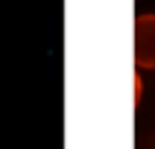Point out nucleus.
Segmentation results:
<instances>
[{
  "instance_id": "1",
  "label": "nucleus",
  "mask_w": 155,
  "mask_h": 149,
  "mask_svg": "<svg viewBox=\"0 0 155 149\" xmlns=\"http://www.w3.org/2000/svg\"><path fill=\"white\" fill-rule=\"evenodd\" d=\"M135 64L138 70H155V12L135 18Z\"/></svg>"
},
{
  "instance_id": "2",
  "label": "nucleus",
  "mask_w": 155,
  "mask_h": 149,
  "mask_svg": "<svg viewBox=\"0 0 155 149\" xmlns=\"http://www.w3.org/2000/svg\"><path fill=\"white\" fill-rule=\"evenodd\" d=\"M140 94H143V76H140V70L135 73V102H140Z\"/></svg>"
}]
</instances>
